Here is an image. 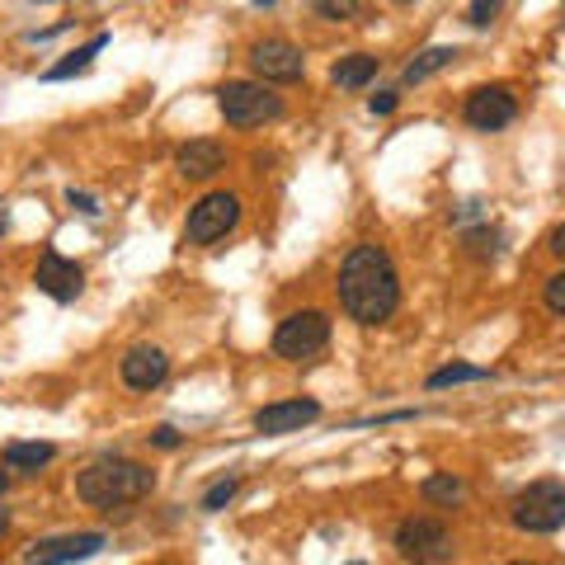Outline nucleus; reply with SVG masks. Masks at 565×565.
I'll use <instances>...</instances> for the list:
<instances>
[{
    "label": "nucleus",
    "instance_id": "obj_1",
    "mask_svg": "<svg viewBox=\"0 0 565 565\" xmlns=\"http://www.w3.org/2000/svg\"><path fill=\"white\" fill-rule=\"evenodd\" d=\"M334 288H340V307L349 311V321L359 326L392 321V311L401 307V278L382 245H353L340 264V282Z\"/></svg>",
    "mask_w": 565,
    "mask_h": 565
},
{
    "label": "nucleus",
    "instance_id": "obj_2",
    "mask_svg": "<svg viewBox=\"0 0 565 565\" xmlns=\"http://www.w3.org/2000/svg\"><path fill=\"white\" fill-rule=\"evenodd\" d=\"M156 486V471L132 462V457H99L76 476V494L95 509H118V504H137L147 500Z\"/></svg>",
    "mask_w": 565,
    "mask_h": 565
},
{
    "label": "nucleus",
    "instance_id": "obj_3",
    "mask_svg": "<svg viewBox=\"0 0 565 565\" xmlns=\"http://www.w3.org/2000/svg\"><path fill=\"white\" fill-rule=\"evenodd\" d=\"M217 104L232 128H259V122H274L282 114V99L259 81H226L217 90Z\"/></svg>",
    "mask_w": 565,
    "mask_h": 565
},
{
    "label": "nucleus",
    "instance_id": "obj_4",
    "mask_svg": "<svg viewBox=\"0 0 565 565\" xmlns=\"http://www.w3.org/2000/svg\"><path fill=\"white\" fill-rule=\"evenodd\" d=\"M514 527L523 533H561L565 527V481H533L514 500Z\"/></svg>",
    "mask_w": 565,
    "mask_h": 565
},
{
    "label": "nucleus",
    "instance_id": "obj_5",
    "mask_svg": "<svg viewBox=\"0 0 565 565\" xmlns=\"http://www.w3.org/2000/svg\"><path fill=\"white\" fill-rule=\"evenodd\" d=\"M330 344V316L326 311H292L274 334V353L288 363H307Z\"/></svg>",
    "mask_w": 565,
    "mask_h": 565
},
{
    "label": "nucleus",
    "instance_id": "obj_6",
    "mask_svg": "<svg viewBox=\"0 0 565 565\" xmlns=\"http://www.w3.org/2000/svg\"><path fill=\"white\" fill-rule=\"evenodd\" d=\"M396 552L405 556V561H415V565H444V561H452V533L438 519H405L401 527H396Z\"/></svg>",
    "mask_w": 565,
    "mask_h": 565
},
{
    "label": "nucleus",
    "instance_id": "obj_7",
    "mask_svg": "<svg viewBox=\"0 0 565 565\" xmlns=\"http://www.w3.org/2000/svg\"><path fill=\"white\" fill-rule=\"evenodd\" d=\"M241 222V199L236 193H207L189 207V226H184V241L189 245H212L222 241L232 226Z\"/></svg>",
    "mask_w": 565,
    "mask_h": 565
},
{
    "label": "nucleus",
    "instance_id": "obj_8",
    "mask_svg": "<svg viewBox=\"0 0 565 565\" xmlns=\"http://www.w3.org/2000/svg\"><path fill=\"white\" fill-rule=\"evenodd\" d=\"M250 66L259 81H274V85H292L307 76V57L302 47H292L288 39H264L250 47Z\"/></svg>",
    "mask_w": 565,
    "mask_h": 565
},
{
    "label": "nucleus",
    "instance_id": "obj_9",
    "mask_svg": "<svg viewBox=\"0 0 565 565\" xmlns=\"http://www.w3.org/2000/svg\"><path fill=\"white\" fill-rule=\"evenodd\" d=\"M467 122L476 132H500L509 128V122L519 118V99L504 90V85H481V90H471L467 95Z\"/></svg>",
    "mask_w": 565,
    "mask_h": 565
},
{
    "label": "nucleus",
    "instance_id": "obj_10",
    "mask_svg": "<svg viewBox=\"0 0 565 565\" xmlns=\"http://www.w3.org/2000/svg\"><path fill=\"white\" fill-rule=\"evenodd\" d=\"M104 533H62V537H43L29 546V565H76V561H90L104 552Z\"/></svg>",
    "mask_w": 565,
    "mask_h": 565
},
{
    "label": "nucleus",
    "instance_id": "obj_11",
    "mask_svg": "<svg viewBox=\"0 0 565 565\" xmlns=\"http://www.w3.org/2000/svg\"><path fill=\"white\" fill-rule=\"evenodd\" d=\"M33 282H39V292H47L52 302H76L81 288H85V269H81L76 259L47 250L39 259V274H33Z\"/></svg>",
    "mask_w": 565,
    "mask_h": 565
},
{
    "label": "nucleus",
    "instance_id": "obj_12",
    "mask_svg": "<svg viewBox=\"0 0 565 565\" xmlns=\"http://www.w3.org/2000/svg\"><path fill=\"white\" fill-rule=\"evenodd\" d=\"M311 419H321V401L297 396V401L264 405V411L255 415V429L269 434V438H278V434H297V429H302V424H311Z\"/></svg>",
    "mask_w": 565,
    "mask_h": 565
},
{
    "label": "nucleus",
    "instance_id": "obj_13",
    "mask_svg": "<svg viewBox=\"0 0 565 565\" xmlns=\"http://www.w3.org/2000/svg\"><path fill=\"white\" fill-rule=\"evenodd\" d=\"M170 377V359H166V349H156V344H137L122 353V382L132 386V392H151V386H161Z\"/></svg>",
    "mask_w": 565,
    "mask_h": 565
},
{
    "label": "nucleus",
    "instance_id": "obj_14",
    "mask_svg": "<svg viewBox=\"0 0 565 565\" xmlns=\"http://www.w3.org/2000/svg\"><path fill=\"white\" fill-rule=\"evenodd\" d=\"M174 166H180L184 180H212L222 166H226V147L222 141H184L180 151H174Z\"/></svg>",
    "mask_w": 565,
    "mask_h": 565
},
{
    "label": "nucleus",
    "instance_id": "obj_15",
    "mask_svg": "<svg viewBox=\"0 0 565 565\" xmlns=\"http://www.w3.org/2000/svg\"><path fill=\"white\" fill-rule=\"evenodd\" d=\"M373 76H377V57H367V52L340 57V62H334V71H330V81L340 85V90H363Z\"/></svg>",
    "mask_w": 565,
    "mask_h": 565
},
{
    "label": "nucleus",
    "instance_id": "obj_16",
    "mask_svg": "<svg viewBox=\"0 0 565 565\" xmlns=\"http://www.w3.org/2000/svg\"><path fill=\"white\" fill-rule=\"evenodd\" d=\"M457 57H462V52L457 47H424L419 57L405 66V85H419V81H429V76H438V71H448Z\"/></svg>",
    "mask_w": 565,
    "mask_h": 565
},
{
    "label": "nucleus",
    "instance_id": "obj_17",
    "mask_svg": "<svg viewBox=\"0 0 565 565\" xmlns=\"http://www.w3.org/2000/svg\"><path fill=\"white\" fill-rule=\"evenodd\" d=\"M52 457H57V448L52 444H10L6 448V467L10 471H29V476H39Z\"/></svg>",
    "mask_w": 565,
    "mask_h": 565
},
{
    "label": "nucleus",
    "instance_id": "obj_18",
    "mask_svg": "<svg viewBox=\"0 0 565 565\" xmlns=\"http://www.w3.org/2000/svg\"><path fill=\"white\" fill-rule=\"evenodd\" d=\"M104 43H109V33H95V39H90V43H85V47H76V52H71V57H66V62H57V66H47V71H43V81H71V76H81V71H85V66H90V62H95V52H99Z\"/></svg>",
    "mask_w": 565,
    "mask_h": 565
},
{
    "label": "nucleus",
    "instance_id": "obj_19",
    "mask_svg": "<svg viewBox=\"0 0 565 565\" xmlns=\"http://www.w3.org/2000/svg\"><path fill=\"white\" fill-rule=\"evenodd\" d=\"M490 373L476 363H448L438 367V373H429V392H444V386H457V382H486Z\"/></svg>",
    "mask_w": 565,
    "mask_h": 565
},
{
    "label": "nucleus",
    "instance_id": "obj_20",
    "mask_svg": "<svg viewBox=\"0 0 565 565\" xmlns=\"http://www.w3.org/2000/svg\"><path fill=\"white\" fill-rule=\"evenodd\" d=\"M419 494H424L429 504H457V500L467 494V486L457 481V476H429V481L419 486Z\"/></svg>",
    "mask_w": 565,
    "mask_h": 565
},
{
    "label": "nucleus",
    "instance_id": "obj_21",
    "mask_svg": "<svg viewBox=\"0 0 565 565\" xmlns=\"http://www.w3.org/2000/svg\"><path fill=\"white\" fill-rule=\"evenodd\" d=\"M311 10L321 14V20H353V14H359V0H311Z\"/></svg>",
    "mask_w": 565,
    "mask_h": 565
},
{
    "label": "nucleus",
    "instance_id": "obj_22",
    "mask_svg": "<svg viewBox=\"0 0 565 565\" xmlns=\"http://www.w3.org/2000/svg\"><path fill=\"white\" fill-rule=\"evenodd\" d=\"M236 490H241V481H236V476H226V481H217V486L203 494V509H207V514H217L222 504H232V500H236Z\"/></svg>",
    "mask_w": 565,
    "mask_h": 565
},
{
    "label": "nucleus",
    "instance_id": "obj_23",
    "mask_svg": "<svg viewBox=\"0 0 565 565\" xmlns=\"http://www.w3.org/2000/svg\"><path fill=\"white\" fill-rule=\"evenodd\" d=\"M500 6H504V0H471V10H467V20H471L476 29H486V24L494 20V14H500Z\"/></svg>",
    "mask_w": 565,
    "mask_h": 565
},
{
    "label": "nucleus",
    "instance_id": "obj_24",
    "mask_svg": "<svg viewBox=\"0 0 565 565\" xmlns=\"http://www.w3.org/2000/svg\"><path fill=\"white\" fill-rule=\"evenodd\" d=\"M542 297H546V307H552L556 316H565V269L546 278V292Z\"/></svg>",
    "mask_w": 565,
    "mask_h": 565
},
{
    "label": "nucleus",
    "instance_id": "obj_25",
    "mask_svg": "<svg viewBox=\"0 0 565 565\" xmlns=\"http://www.w3.org/2000/svg\"><path fill=\"white\" fill-rule=\"evenodd\" d=\"M66 203L76 207V212H85V217H95V212H99V207H95V199H90V193H81V189H71V193H66Z\"/></svg>",
    "mask_w": 565,
    "mask_h": 565
},
{
    "label": "nucleus",
    "instance_id": "obj_26",
    "mask_svg": "<svg viewBox=\"0 0 565 565\" xmlns=\"http://www.w3.org/2000/svg\"><path fill=\"white\" fill-rule=\"evenodd\" d=\"M151 444L170 452V448H180V434H174V429H170V424H161V429H156V434H151Z\"/></svg>",
    "mask_w": 565,
    "mask_h": 565
},
{
    "label": "nucleus",
    "instance_id": "obj_27",
    "mask_svg": "<svg viewBox=\"0 0 565 565\" xmlns=\"http://www.w3.org/2000/svg\"><path fill=\"white\" fill-rule=\"evenodd\" d=\"M396 109V90H382V95H373V114H392Z\"/></svg>",
    "mask_w": 565,
    "mask_h": 565
},
{
    "label": "nucleus",
    "instance_id": "obj_28",
    "mask_svg": "<svg viewBox=\"0 0 565 565\" xmlns=\"http://www.w3.org/2000/svg\"><path fill=\"white\" fill-rule=\"evenodd\" d=\"M552 250L565 259V226H556V232H552Z\"/></svg>",
    "mask_w": 565,
    "mask_h": 565
},
{
    "label": "nucleus",
    "instance_id": "obj_29",
    "mask_svg": "<svg viewBox=\"0 0 565 565\" xmlns=\"http://www.w3.org/2000/svg\"><path fill=\"white\" fill-rule=\"evenodd\" d=\"M6 527H10V519H6V509H0V537H6Z\"/></svg>",
    "mask_w": 565,
    "mask_h": 565
},
{
    "label": "nucleus",
    "instance_id": "obj_30",
    "mask_svg": "<svg viewBox=\"0 0 565 565\" xmlns=\"http://www.w3.org/2000/svg\"><path fill=\"white\" fill-rule=\"evenodd\" d=\"M6 490H10V476H6V471H0V494H6Z\"/></svg>",
    "mask_w": 565,
    "mask_h": 565
},
{
    "label": "nucleus",
    "instance_id": "obj_31",
    "mask_svg": "<svg viewBox=\"0 0 565 565\" xmlns=\"http://www.w3.org/2000/svg\"><path fill=\"white\" fill-rule=\"evenodd\" d=\"M509 565H537V561H509Z\"/></svg>",
    "mask_w": 565,
    "mask_h": 565
},
{
    "label": "nucleus",
    "instance_id": "obj_32",
    "mask_svg": "<svg viewBox=\"0 0 565 565\" xmlns=\"http://www.w3.org/2000/svg\"><path fill=\"white\" fill-rule=\"evenodd\" d=\"M255 6H274V0H255Z\"/></svg>",
    "mask_w": 565,
    "mask_h": 565
},
{
    "label": "nucleus",
    "instance_id": "obj_33",
    "mask_svg": "<svg viewBox=\"0 0 565 565\" xmlns=\"http://www.w3.org/2000/svg\"><path fill=\"white\" fill-rule=\"evenodd\" d=\"M561 29H565V10H561Z\"/></svg>",
    "mask_w": 565,
    "mask_h": 565
}]
</instances>
